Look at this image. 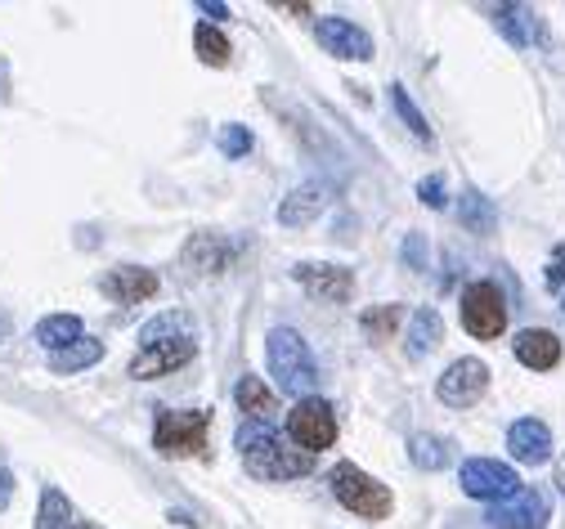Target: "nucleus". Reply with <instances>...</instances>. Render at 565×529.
<instances>
[{"instance_id":"f257e3e1","label":"nucleus","mask_w":565,"mask_h":529,"mask_svg":"<svg viewBox=\"0 0 565 529\" xmlns=\"http://www.w3.org/2000/svg\"><path fill=\"white\" fill-rule=\"evenodd\" d=\"M238 453H242V466L256 480H297V475L315 471V453L282 444L269 426H242L238 431Z\"/></svg>"},{"instance_id":"f03ea898","label":"nucleus","mask_w":565,"mask_h":529,"mask_svg":"<svg viewBox=\"0 0 565 529\" xmlns=\"http://www.w3.org/2000/svg\"><path fill=\"white\" fill-rule=\"evenodd\" d=\"M265 355H269V373L282 386V395H297V404L315 399V390H319V364H315V355H310V346H306L301 332L274 328L265 337Z\"/></svg>"},{"instance_id":"7ed1b4c3","label":"nucleus","mask_w":565,"mask_h":529,"mask_svg":"<svg viewBox=\"0 0 565 529\" xmlns=\"http://www.w3.org/2000/svg\"><path fill=\"white\" fill-rule=\"evenodd\" d=\"M328 484H333L337 502H342L346 511L364 516V520H386V516H391V507H395L391 489H386L382 480H373L368 471H359L355 462H337V466H333V475H328Z\"/></svg>"},{"instance_id":"20e7f679","label":"nucleus","mask_w":565,"mask_h":529,"mask_svg":"<svg viewBox=\"0 0 565 529\" xmlns=\"http://www.w3.org/2000/svg\"><path fill=\"white\" fill-rule=\"evenodd\" d=\"M207 431H211V417L202 408H171V413H157V426H153V449L162 458H198L207 449Z\"/></svg>"},{"instance_id":"39448f33","label":"nucleus","mask_w":565,"mask_h":529,"mask_svg":"<svg viewBox=\"0 0 565 529\" xmlns=\"http://www.w3.org/2000/svg\"><path fill=\"white\" fill-rule=\"evenodd\" d=\"M458 310H462V328L476 341H493L507 328V301H502L498 283H471L462 292V306Z\"/></svg>"},{"instance_id":"423d86ee","label":"nucleus","mask_w":565,"mask_h":529,"mask_svg":"<svg viewBox=\"0 0 565 529\" xmlns=\"http://www.w3.org/2000/svg\"><path fill=\"white\" fill-rule=\"evenodd\" d=\"M193 355H198V341H193V332L139 341V355L131 359V377H135V382H153V377H166V373L184 368Z\"/></svg>"},{"instance_id":"0eeeda50","label":"nucleus","mask_w":565,"mask_h":529,"mask_svg":"<svg viewBox=\"0 0 565 529\" xmlns=\"http://www.w3.org/2000/svg\"><path fill=\"white\" fill-rule=\"evenodd\" d=\"M458 484H462L467 498H480V502H507V498L520 493V475H516V466L493 462V458H471V462H462Z\"/></svg>"},{"instance_id":"6e6552de","label":"nucleus","mask_w":565,"mask_h":529,"mask_svg":"<svg viewBox=\"0 0 565 529\" xmlns=\"http://www.w3.org/2000/svg\"><path fill=\"white\" fill-rule=\"evenodd\" d=\"M288 435L306 449V453H324V449H333V440H337V413H333V404L328 399H301L292 413H288Z\"/></svg>"},{"instance_id":"1a4fd4ad","label":"nucleus","mask_w":565,"mask_h":529,"mask_svg":"<svg viewBox=\"0 0 565 529\" xmlns=\"http://www.w3.org/2000/svg\"><path fill=\"white\" fill-rule=\"evenodd\" d=\"M485 390H489V368L480 359H453L444 368V377L435 382V395L449 408H471V404H480Z\"/></svg>"},{"instance_id":"9d476101","label":"nucleus","mask_w":565,"mask_h":529,"mask_svg":"<svg viewBox=\"0 0 565 529\" xmlns=\"http://www.w3.org/2000/svg\"><path fill=\"white\" fill-rule=\"evenodd\" d=\"M297 283L319 297V301H333V306H346L355 297V270L346 264H328V260H306L297 264Z\"/></svg>"},{"instance_id":"9b49d317","label":"nucleus","mask_w":565,"mask_h":529,"mask_svg":"<svg viewBox=\"0 0 565 529\" xmlns=\"http://www.w3.org/2000/svg\"><path fill=\"white\" fill-rule=\"evenodd\" d=\"M489 525L493 529H543L547 525V493L534 484H520L516 498L489 507Z\"/></svg>"},{"instance_id":"f8f14e48","label":"nucleus","mask_w":565,"mask_h":529,"mask_svg":"<svg viewBox=\"0 0 565 529\" xmlns=\"http://www.w3.org/2000/svg\"><path fill=\"white\" fill-rule=\"evenodd\" d=\"M315 37H319V46L328 50V55H337V59H359V63H368L373 59V37L355 23V19H319L315 23Z\"/></svg>"},{"instance_id":"ddd939ff","label":"nucleus","mask_w":565,"mask_h":529,"mask_svg":"<svg viewBox=\"0 0 565 529\" xmlns=\"http://www.w3.org/2000/svg\"><path fill=\"white\" fill-rule=\"evenodd\" d=\"M324 211H328V184L306 180V184H297L288 197L278 202V224H282V229H306V224H315Z\"/></svg>"},{"instance_id":"4468645a","label":"nucleus","mask_w":565,"mask_h":529,"mask_svg":"<svg viewBox=\"0 0 565 529\" xmlns=\"http://www.w3.org/2000/svg\"><path fill=\"white\" fill-rule=\"evenodd\" d=\"M507 449H511L516 462H525V466H543V462L552 458V431H547V422H538V417H520V422H511V431H507Z\"/></svg>"},{"instance_id":"2eb2a0df","label":"nucleus","mask_w":565,"mask_h":529,"mask_svg":"<svg viewBox=\"0 0 565 529\" xmlns=\"http://www.w3.org/2000/svg\"><path fill=\"white\" fill-rule=\"evenodd\" d=\"M104 292L117 301V306H139L157 292V274L153 270H139V264H117V270L104 279Z\"/></svg>"},{"instance_id":"dca6fc26","label":"nucleus","mask_w":565,"mask_h":529,"mask_svg":"<svg viewBox=\"0 0 565 529\" xmlns=\"http://www.w3.org/2000/svg\"><path fill=\"white\" fill-rule=\"evenodd\" d=\"M233 260V242H224L220 233H193L184 247V264L193 274H220Z\"/></svg>"},{"instance_id":"f3484780","label":"nucleus","mask_w":565,"mask_h":529,"mask_svg":"<svg viewBox=\"0 0 565 529\" xmlns=\"http://www.w3.org/2000/svg\"><path fill=\"white\" fill-rule=\"evenodd\" d=\"M516 359H520L525 368H534V373L556 368V364H561V341H556V332H547V328H525V332H516Z\"/></svg>"},{"instance_id":"a211bd4d","label":"nucleus","mask_w":565,"mask_h":529,"mask_svg":"<svg viewBox=\"0 0 565 529\" xmlns=\"http://www.w3.org/2000/svg\"><path fill=\"white\" fill-rule=\"evenodd\" d=\"M233 399H238V408H242L247 417H260V422H269V417L278 413V399H274V390H269L260 377H251V373H242V377H238V386H233Z\"/></svg>"},{"instance_id":"6ab92c4d","label":"nucleus","mask_w":565,"mask_h":529,"mask_svg":"<svg viewBox=\"0 0 565 529\" xmlns=\"http://www.w3.org/2000/svg\"><path fill=\"white\" fill-rule=\"evenodd\" d=\"M440 341H444V319H440L431 306H422V310L409 319V355H431Z\"/></svg>"},{"instance_id":"aec40b11","label":"nucleus","mask_w":565,"mask_h":529,"mask_svg":"<svg viewBox=\"0 0 565 529\" xmlns=\"http://www.w3.org/2000/svg\"><path fill=\"white\" fill-rule=\"evenodd\" d=\"M37 341L55 355V350H68L72 341H81V319L77 315H50L37 323Z\"/></svg>"},{"instance_id":"412c9836","label":"nucleus","mask_w":565,"mask_h":529,"mask_svg":"<svg viewBox=\"0 0 565 529\" xmlns=\"http://www.w3.org/2000/svg\"><path fill=\"white\" fill-rule=\"evenodd\" d=\"M99 359H104V341L81 337V341H72L68 350H55V355H50V368L63 377V373H81V368H90V364H99Z\"/></svg>"},{"instance_id":"4be33fe9","label":"nucleus","mask_w":565,"mask_h":529,"mask_svg":"<svg viewBox=\"0 0 565 529\" xmlns=\"http://www.w3.org/2000/svg\"><path fill=\"white\" fill-rule=\"evenodd\" d=\"M458 220H462L471 233H493V229H498V211H493V202H489L485 193H476V189L462 193V202H458Z\"/></svg>"},{"instance_id":"5701e85b","label":"nucleus","mask_w":565,"mask_h":529,"mask_svg":"<svg viewBox=\"0 0 565 529\" xmlns=\"http://www.w3.org/2000/svg\"><path fill=\"white\" fill-rule=\"evenodd\" d=\"M409 458H413V466H422V471H444V466L453 462V449H449V440H440V435H413V440H409Z\"/></svg>"},{"instance_id":"b1692460","label":"nucleus","mask_w":565,"mask_h":529,"mask_svg":"<svg viewBox=\"0 0 565 529\" xmlns=\"http://www.w3.org/2000/svg\"><path fill=\"white\" fill-rule=\"evenodd\" d=\"M193 50H198V59L211 63V68H224V63H229V37H224L220 28H211V23H198V28H193Z\"/></svg>"},{"instance_id":"393cba45","label":"nucleus","mask_w":565,"mask_h":529,"mask_svg":"<svg viewBox=\"0 0 565 529\" xmlns=\"http://www.w3.org/2000/svg\"><path fill=\"white\" fill-rule=\"evenodd\" d=\"M400 319H404V306H373V310H364L359 315V328H364V337L368 341H391V332L400 328Z\"/></svg>"},{"instance_id":"a878e982","label":"nucleus","mask_w":565,"mask_h":529,"mask_svg":"<svg viewBox=\"0 0 565 529\" xmlns=\"http://www.w3.org/2000/svg\"><path fill=\"white\" fill-rule=\"evenodd\" d=\"M37 529H72V502H68L59 489H46V493H41Z\"/></svg>"},{"instance_id":"bb28decb","label":"nucleus","mask_w":565,"mask_h":529,"mask_svg":"<svg viewBox=\"0 0 565 529\" xmlns=\"http://www.w3.org/2000/svg\"><path fill=\"white\" fill-rule=\"evenodd\" d=\"M391 108L400 113V122H404L417 139H426V144H431V126H426V117L417 113V104L409 99V90H404V86H391Z\"/></svg>"},{"instance_id":"cd10ccee","label":"nucleus","mask_w":565,"mask_h":529,"mask_svg":"<svg viewBox=\"0 0 565 529\" xmlns=\"http://www.w3.org/2000/svg\"><path fill=\"white\" fill-rule=\"evenodd\" d=\"M220 153L224 157H247L251 153V130L247 126H220Z\"/></svg>"},{"instance_id":"c85d7f7f","label":"nucleus","mask_w":565,"mask_h":529,"mask_svg":"<svg viewBox=\"0 0 565 529\" xmlns=\"http://www.w3.org/2000/svg\"><path fill=\"white\" fill-rule=\"evenodd\" d=\"M417 197H422L426 206H435V211H440V206L449 202V197H444V175H426V180L417 184Z\"/></svg>"},{"instance_id":"c756f323","label":"nucleus","mask_w":565,"mask_h":529,"mask_svg":"<svg viewBox=\"0 0 565 529\" xmlns=\"http://www.w3.org/2000/svg\"><path fill=\"white\" fill-rule=\"evenodd\" d=\"M404 264H409V270H426V247H422V233H409V238H404Z\"/></svg>"},{"instance_id":"7c9ffc66","label":"nucleus","mask_w":565,"mask_h":529,"mask_svg":"<svg viewBox=\"0 0 565 529\" xmlns=\"http://www.w3.org/2000/svg\"><path fill=\"white\" fill-rule=\"evenodd\" d=\"M14 502V471H0V511Z\"/></svg>"},{"instance_id":"2f4dec72","label":"nucleus","mask_w":565,"mask_h":529,"mask_svg":"<svg viewBox=\"0 0 565 529\" xmlns=\"http://www.w3.org/2000/svg\"><path fill=\"white\" fill-rule=\"evenodd\" d=\"M10 332H14V319H10L5 310H0V341H10Z\"/></svg>"},{"instance_id":"473e14b6","label":"nucleus","mask_w":565,"mask_h":529,"mask_svg":"<svg viewBox=\"0 0 565 529\" xmlns=\"http://www.w3.org/2000/svg\"><path fill=\"white\" fill-rule=\"evenodd\" d=\"M202 14H211V19H224L229 10H224V5H211V0H202Z\"/></svg>"},{"instance_id":"72a5a7b5","label":"nucleus","mask_w":565,"mask_h":529,"mask_svg":"<svg viewBox=\"0 0 565 529\" xmlns=\"http://www.w3.org/2000/svg\"><path fill=\"white\" fill-rule=\"evenodd\" d=\"M556 475H561V489H565V462H561V471H556Z\"/></svg>"},{"instance_id":"f704fd0d","label":"nucleus","mask_w":565,"mask_h":529,"mask_svg":"<svg viewBox=\"0 0 565 529\" xmlns=\"http://www.w3.org/2000/svg\"><path fill=\"white\" fill-rule=\"evenodd\" d=\"M77 529H95V525H77Z\"/></svg>"}]
</instances>
